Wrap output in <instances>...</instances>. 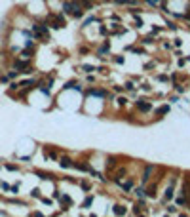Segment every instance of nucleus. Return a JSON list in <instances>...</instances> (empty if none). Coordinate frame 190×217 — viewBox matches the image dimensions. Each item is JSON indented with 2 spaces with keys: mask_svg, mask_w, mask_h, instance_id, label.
Here are the masks:
<instances>
[{
  "mask_svg": "<svg viewBox=\"0 0 190 217\" xmlns=\"http://www.w3.org/2000/svg\"><path fill=\"white\" fill-rule=\"evenodd\" d=\"M63 14L70 15V17H74V19H80L82 15H84V10H82L78 0H65L63 2Z\"/></svg>",
  "mask_w": 190,
  "mask_h": 217,
  "instance_id": "1",
  "label": "nucleus"
},
{
  "mask_svg": "<svg viewBox=\"0 0 190 217\" xmlns=\"http://www.w3.org/2000/svg\"><path fill=\"white\" fill-rule=\"evenodd\" d=\"M32 32H34L36 38H44V40H48V36H50L48 23H34V25H32Z\"/></svg>",
  "mask_w": 190,
  "mask_h": 217,
  "instance_id": "2",
  "label": "nucleus"
},
{
  "mask_svg": "<svg viewBox=\"0 0 190 217\" xmlns=\"http://www.w3.org/2000/svg\"><path fill=\"white\" fill-rule=\"evenodd\" d=\"M12 65H14V69L17 72H27V74H31V72H32V67H31V63H29V59H23V57L21 59H15Z\"/></svg>",
  "mask_w": 190,
  "mask_h": 217,
  "instance_id": "3",
  "label": "nucleus"
},
{
  "mask_svg": "<svg viewBox=\"0 0 190 217\" xmlns=\"http://www.w3.org/2000/svg\"><path fill=\"white\" fill-rule=\"evenodd\" d=\"M46 23H50L48 27H51V29H63L65 27V19L61 17V15H48V19H46Z\"/></svg>",
  "mask_w": 190,
  "mask_h": 217,
  "instance_id": "4",
  "label": "nucleus"
},
{
  "mask_svg": "<svg viewBox=\"0 0 190 217\" xmlns=\"http://www.w3.org/2000/svg\"><path fill=\"white\" fill-rule=\"evenodd\" d=\"M86 95H93V97H101V99H105V97H109V93H107V90H103V88H87L86 90Z\"/></svg>",
  "mask_w": 190,
  "mask_h": 217,
  "instance_id": "5",
  "label": "nucleus"
},
{
  "mask_svg": "<svg viewBox=\"0 0 190 217\" xmlns=\"http://www.w3.org/2000/svg\"><path fill=\"white\" fill-rule=\"evenodd\" d=\"M135 107L139 108L141 113H150V111H152V103H150V101H145V99H137Z\"/></svg>",
  "mask_w": 190,
  "mask_h": 217,
  "instance_id": "6",
  "label": "nucleus"
},
{
  "mask_svg": "<svg viewBox=\"0 0 190 217\" xmlns=\"http://www.w3.org/2000/svg\"><path fill=\"white\" fill-rule=\"evenodd\" d=\"M154 172H156V166H154V164H148V166L145 168V172H143V185H146V183L152 179Z\"/></svg>",
  "mask_w": 190,
  "mask_h": 217,
  "instance_id": "7",
  "label": "nucleus"
},
{
  "mask_svg": "<svg viewBox=\"0 0 190 217\" xmlns=\"http://www.w3.org/2000/svg\"><path fill=\"white\" fill-rule=\"evenodd\" d=\"M74 168L80 170V172H84V173H93V168H91L87 162H74Z\"/></svg>",
  "mask_w": 190,
  "mask_h": 217,
  "instance_id": "8",
  "label": "nucleus"
},
{
  "mask_svg": "<svg viewBox=\"0 0 190 217\" xmlns=\"http://www.w3.org/2000/svg\"><path fill=\"white\" fill-rule=\"evenodd\" d=\"M59 166L63 170H68V168H74V160H70L68 156H61L59 158Z\"/></svg>",
  "mask_w": 190,
  "mask_h": 217,
  "instance_id": "9",
  "label": "nucleus"
},
{
  "mask_svg": "<svg viewBox=\"0 0 190 217\" xmlns=\"http://www.w3.org/2000/svg\"><path fill=\"white\" fill-rule=\"evenodd\" d=\"M146 185H148V183H146ZM146 196H148V198H156V190H158V183H150L148 187H146Z\"/></svg>",
  "mask_w": 190,
  "mask_h": 217,
  "instance_id": "10",
  "label": "nucleus"
},
{
  "mask_svg": "<svg viewBox=\"0 0 190 217\" xmlns=\"http://www.w3.org/2000/svg\"><path fill=\"white\" fill-rule=\"evenodd\" d=\"M109 50H110V44H109V40H105V42H103V46H101L99 50H97V57H105V55L109 54Z\"/></svg>",
  "mask_w": 190,
  "mask_h": 217,
  "instance_id": "11",
  "label": "nucleus"
},
{
  "mask_svg": "<svg viewBox=\"0 0 190 217\" xmlns=\"http://www.w3.org/2000/svg\"><path fill=\"white\" fill-rule=\"evenodd\" d=\"M118 185L122 187V189L126 190V192H131V190L135 189V183H133V179H127L126 183H120V181H118Z\"/></svg>",
  "mask_w": 190,
  "mask_h": 217,
  "instance_id": "12",
  "label": "nucleus"
},
{
  "mask_svg": "<svg viewBox=\"0 0 190 217\" xmlns=\"http://www.w3.org/2000/svg\"><path fill=\"white\" fill-rule=\"evenodd\" d=\"M173 192H175V185H167V189H165V194H163V202H169V200L173 198Z\"/></svg>",
  "mask_w": 190,
  "mask_h": 217,
  "instance_id": "13",
  "label": "nucleus"
},
{
  "mask_svg": "<svg viewBox=\"0 0 190 217\" xmlns=\"http://www.w3.org/2000/svg\"><path fill=\"white\" fill-rule=\"evenodd\" d=\"M59 202H61V206H63L65 209H67L68 206H72V198H70V196H67V194H61V196H59Z\"/></svg>",
  "mask_w": 190,
  "mask_h": 217,
  "instance_id": "14",
  "label": "nucleus"
},
{
  "mask_svg": "<svg viewBox=\"0 0 190 217\" xmlns=\"http://www.w3.org/2000/svg\"><path fill=\"white\" fill-rule=\"evenodd\" d=\"M112 213L114 215H126L127 209H126V206H122V204H116V206H112Z\"/></svg>",
  "mask_w": 190,
  "mask_h": 217,
  "instance_id": "15",
  "label": "nucleus"
},
{
  "mask_svg": "<svg viewBox=\"0 0 190 217\" xmlns=\"http://www.w3.org/2000/svg\"><path fill=\"white\" fill-rule=\"evenodd\" d=\"M34 175H38L40 179H44V181H53V175H51V173H48V172H40V170H36V172H34Z\"/></svg>",
  "mask_w": 190,
  "mask_h": 217,
  "instance_id": "16",
  "label": "nucleus"
},
{
  "mask_svg": "<svg viewBox=\"0 0 190 217\" xmlns=\"http://www.w3.org/2000/svg\"><path fill=\"white\" fill-rule=\"evenodd\" d=\"M133 194H135L139 200H145V196H146V190H145V187H137V189H133Z\"/></svg>",
  "mask_w": 190,
  "mask_h": 217,
  "instance_id": "17",
  "label": "nucleus"
},
{
  "mask_svg": "<svg viewBox=\"0 0 190 217\" xmlns=\"http://www.w3.org/2000/svg\"><path fill=\"white\" fill-rule=\"evenodd\" d=\"M78 2H80L82 10H86V12H91V10H93V2H91V0H78Z\"/></svg>",
  "mask_w": 190,
  "mask_h": 217,
  "instance_id": "18",
  "label": "nucleus"
},
{
  "mask_svg": "<svg viewBox=\"0 0 190 217\" xmlns=\"http://www.w3.org/2000/svg\"><path fill=\"white\" fill-rule=\"evenodd\" d=\"M112 2L114 4H120V6L122 4H127V6H137L139 4V0H112Z\"/></svg>",
  "mask_w": 190,
  "mask_h": 217,
  "instance_id": "19",
  "label": "nucleus"
},
{
  "mask_svg": "<svg viewBox=\"0 0 190 217\" xmlns=\"http://www.w3.org/2000/svg\"><path fill=\"white\" fill-rule=\"evenodd\" d=\"M114 166H118V160L114 158V156H110V158H109V162H107V168H109V172H110V173L114 172Z\"/></svg>",
  "mask_w": 190,
  "mask_h": 217,
  "instance_id": "20",
  "label": "nucleus"
},
{
  "mask_svg": "<svg viewBox=\"0 0 190 217\" xmlns=\"http://www.w3.org/2000/svg\"><path fill=\"white\" fill-rule=\"evenodd\" d=\"M32 54H34V50H31V48H25V50H21V57H23V59H31Z\"/></svg>",
  "mask_w": 190,
  "mask_h": 217,
  "instance_id": "21",
  "label": "nucleus"
},
{
  "mask_svg": "<svg viewBox=\"0 0 190 217\" xmlns=\"http://www.w3.org/2000/svg\"><path fill=\"white\" fill-rule=\"evenodd\" d=\"M46 154H48V158H51V160H59L57 150H51V149H48V147H46Z\"/></svg>",
  "mask_w": 190,
  "mask_h": 217,
  "instance_id": "22",
  "label": "nucleus"
},
{
  "mask_svg": "<svg viewBox=\"0 0 190 217\" xmlns=\"http://www.w3.org/2000/svg\"><path fill=\"white\" fill-rule=\"evenodd\" d=\"M143 204H145V200H141L139 204L133 206V213H135V215H141V213H143Z\"/></svg>",
  "mask_w": 190,
  "mask_h": 217,
  "instance_id": "23",
  "label": "nucleus"
},
{
  "mask_svg": "<svg viewBox=\"0 0 190 217\" xmlns=\"http://www.w3.org/2000/svg\"><path fill=\"white\" fill-rule=\"evenodd\" d=\"M169 113V105H163V107H160L158 111H156V114L158 116H162V114H167Z\"/></svg>",
  "mask_w": 190,
  "mask_h": 217,
  "instance_id": "24",
  "label": "nucleus"
},
{
  "mask_svg": "<svg viewBox=\"0 0 190 217\" xmlns=\"http://www.w3.org/2000/svg\"><path fill=\"white\" fill-rule=\"evenodd\" d=\"M91 204H93V196H87V198H84V202H82V208H90Z\"/></svg>",
  "mask_w": 190,
  "mask_h": 217,
  "instance_id": "25",
  "label": "nucleus"
},
{
  "mask_svg": "<svg viewBox=\"0 0 190 217\" xmlns=\"http://www.w3.org/2000/svg\"><path fill=\"white\" fill-rule=\"evenodd\" d=\"M177 206H186V198H185V194H181V192H179V196H177Z\"/></svg>",
  "mask_w": 190,
  "mask_h": 217,
  "instance_id": "26",
  "label": "nucleus"
},
{
  "mask_svg": "<svg viewBox=\"0 0 190 217\" xmlns=\"http://www.w3.org/2000/svg\"><path fill=\"white\" fill-rule=\"evenodd\" d=\"M80 187H82V190H86V192H87V190H91V185L87 183V181H82Z\"/></svg>",
  "mask_w": 190,
  "mask_h": 217,
  "instance_id": "27",
  "label": "nucleus"
},
{
  "mask_svg": "<svg viewBox=\"0 0 190 217\" xmlns=\"http://www.w3.org/2000/svg\"><path fill=\"white\" fill-rule=\"evenodd\" d=\"M31 196H32V198H40V190H38V189H32V190H31Z\"/></svg>",
  "mask_w": 190,
  "mask_h": 217,
  "instance_id": "28",
  "label": "nucleus"
},
{
  "mask_svg": "<svg viewBox=\"0 0 190 217\" xmlns=\"http://www.w3.org/2000/svg\"><path fill=\"white\" fill-rule=\"evenodd\" d=\"M141 42H143V44H152V42H154V38H152V36H145V38H143Z\"/></svg>",
  "mask_w": 190,
  "mask_h": 217,
  "instance_id": "29",
  "label": "nucleus"
},
{
  "mask_svg": "<svg viewBox=\"0 0 190 217\" xmlns=\"http://www.w3.org/2000/svg\"><path fill=\"white\" fill-rule=\"evenodd\" d=\"M82 71H84V72H91V71H95V67H91V65H84Z\"/></svg>",
  "mask_w": 190,
  "mask_h": 217,
  "instance_id": "30",
  "label": "nucleus"
},
{
  "mask_svg": "<svg viewBox=\"0 0 190 217\" xmlns=\"http://www.w3.org/2000/svg\"><path fill=\"white\" fill-rule=\"evenodd\" d=\"M146 6H158L160 4V0H145Z\"/></svg>",
  "mask_w": 190,
  "mask_h": 217,
  "instance_id": "31",
  "label": "nucleus"
},
{
  "mask_svg": "<svg viewBox=\"0 0 190 217\" xmlns=\"http://www.w3.org/2000/svg\"><path fill=\"white\" fill-rule=\"evenodd\" d=\"M15 90H19V84L17 82H12V84H10V91H15Z\"/></svg>",
  "mask_w": 190,
  "mask_h": 217,
  "instance_id": "32",
  "label": "nucleus"
},
{
  "mask_svg": "<svg viewBox=\"0 0 190 217\" xmlns=\"http://www.w3.org/2000/svg\"><path fill=\"white\" fill-rule=\"evenodd\" d=\"M124 88H126L127 91H131V90H133V88H135V86H133V82H126V86H124Z\"/></svg>",
  "mask_w": 190,
  "mask_h": 217,
  "instance_id": "33",
  "label": "nucleus"
},
{
  "mask_svg": "<svg viewBox=\"0 0 190 217\" xmlns=\"http://www.w3.org/2000/svg\"><path fill=\"white\" fill-rule=\"evenodd\" d=\"M114 32H116V34H124V32H126V29H124V27H114Z\"/></svg>",
  "mask_w": 190,
  "mask_h": 217,
  "instance_id": "34",
  "label": "nucleus"
},
{
  "mask_svg": "<svg viewBox=\"0 0 190 217\" xmlns=\"http://www.w3.org/2000/svg\"><path fill=\"white\" fill-rule=\"evenodd\" d=\"M6 170H10V172H15V170H17V166H14V164H6Z\"/></svg>",
  "mask_w": 190,
  "mask_h": 217,
  "instance_id": "35",
  "label": "nucleus"
},
{
  "mask_svg": "<svg viewBox=\"0 0 190 217\" xmlns=\"http://www.w3.org/2000/svg\"><path fill=\"white\" fill-rule=\"evenodd\" d=\"M129 12H131L133 15H139L141 12H143V10H141V8H133V10H129Z\"/></svg>",
  "mask_w": 190,
  "mask_h": 217,
  "instance_id": "36",
  "label": "nucleus"
},
{
  "mask_svg": "<svg viewBox=\"0 0 190 217\" xmlns=\"http://www.w3.org/2000/svg\"><path fill=\"white\" fill-rule=\"evenodd\" d=\"M126 103H127V99H126V97H120V99H118V105H120V107H124Z\"/></svg>",
  "mask_w": 190,
  "mask_h": 217,
  "instance_id": "37",
  "label": "nucleus"
},
{
  "mask_svg": "<svg viewBox=\"0 0 190 217\" xmlns=\"http://www.w3.org/2000/svg\"><path fill=\"white\" fill-rule=\"evenodd\" d=\"M99 31H101V34H105V36L109 34V29H107V27H101V29H99Z\"/></svg>",
  "mask_w": 190,
  "mask_h": 217,
  "instance_id": "38",
  "label": "nucleus"
},
{
  "mask_svg": "<svg viewBox=\"0 0 190 217\" xmlns=\"http://www.w3.org/2000/svg\"><path fill=\"white\" fill-rule=\"evenodd\" d=\"M17 190H19V185H14V187H12V192H14V194L17 192Z\"/></svg>",
  "mask_w": 190,
  "mask_h": 217,
  "instance_id": "39",
  "label": "nucleus"
},
{
  "mask_svg": "<svg viewBox=\"0 0 190 217\" xmlns=\"http://www.w3.org/2000/svg\"><path fill=\"white\" fill-rule=\"evenodd\" d=\"M97 2H109V0H97Z\"/></svg>",
  "mask_w": 190,
  "mask_h": 217,
  "instance_id": "40",
  "label": "nucleus"
}]
</instances>
